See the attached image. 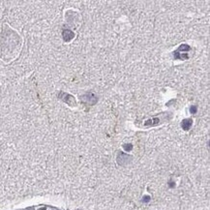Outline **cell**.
I'll use <instances>...</instances> for the list:
<instances>
[{
	"mask_svg": "<svg viewBox=\"0 0 210 210\" xmlns=\"http://www.w3.org/2000/svg\"><path fill=\"white\" fill-rule=\"evenodd\" d=\"M22 46V39L17 31L7 24L0 27V58L10 62L18 55Z\"/></svg>",
	"mask_w": 210,
	"mask_h": 210,
	"instance_id": "obj_1",
	"label": "cell"
},
{
	"mask_svg": "<svg viewBox=\"0 0 210 210\" xmlns=\"http://www.w3.org/2000/svg\"><path fill=\"white\" fill-rule=\"evenodd\" d=\"M172 114L170 112H163L161 114L160 116H156V117H152L150 119H148L143 123L144 127H151V126H158L160 124L164 123L165 121L170 120L172 118Z\"/></svg>",
	"mask_w": 210,
	"mask_h": 210,
	"instance_id": "obj_2",
	"label": "cell"
},
{
	"mask_svg": "<svg viewBox=\"0 0 210 210\" xmlns=\"http://www.w3.org/2000/svg\"><path fill=\"white\" fill-rule=\"evenodd\" d=\"M191 50L188 45L183 44L181 45L176 50L173 51V55L175 57V59H179V60H185L188 59V54H187V51Z\"/></svg>",
	"mask_w": 210,
	"mask_h": 210,
	"instance_id": "obj_3",
	"label": "cell"
},
{
	"mask_svg": "<svg viewBox=\"0 0 210 210\" xmlns=\"http://www.w3.org/2000/svg\"><path fill=\"white\" fill-rule=\"evenodd\" d=\"M74 37H75V34H74L73 31L69 30V29H66V30L63 31V39L65 42H70L71 40H73Z\"/></svg>",
	"mask_w": 210,
	"mask_h": 210,
	"instance_id": "obj_4",
	"label": "cell"
},
{
	"mask_svg": "<svg viewBox=\"0 0 210 210\" xmlns=\"http://www.w3.org/2000/svg\"><path fill=\"white\" fill-rule=\"evenodd\" d=\"M193 124V120L190 118H187V119H184V120L181 122V127L183 130L185 131H188L190 128H191V126Z\"/></svg>",
	"mask_w": 210,
	"mask_h": 210,
	"instance_id": "obj_5",
	"label": "cell"
},
{
	"mask_svg": "<svg viewBox=\"0 0 210 210\" xmlns=\"http://www.w3.org/2000/svg\"><path fill=\"white\" fill-rule=\"evenodd\" d=\"M190 111H191V114H196L197 112V106H192L191 108H190Z\"/></svg>",
	"mask_w": 210,
	"mask_h": 210,
	"instance_id": "obj_6",
	"label": "cell"
},
{
	"mask_svg": "<svg viewBox=\"0 0 210 210\" xmlns=\"http://www.w3.org/2000/svg\"><path fill=\"white\" fill-rule=\"evenodd\" d=\"M125 149H126V150H131V149H132V145H131V144L126 145V146H125Z\"/></svg>",
	"mask_w": 210,
	"mask_h": 210,
	"instance_id": "obj_7",
	"label": "cell"
}]
</instances>
